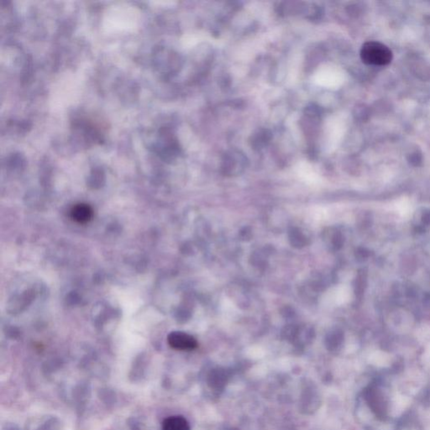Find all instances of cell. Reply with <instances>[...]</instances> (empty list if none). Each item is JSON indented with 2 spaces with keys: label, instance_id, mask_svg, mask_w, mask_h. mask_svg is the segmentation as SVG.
Wrapping results in <instances>:
<instances>
[{
  "label": "cell",
  "instance_id": "obj_5",
  "mask_svg": "<svg viewBox=\"0 0 430 430\" xmlns=\"http://www.w3.org/2000/svg\"><path fill=\"white\" fill-rule=\"evenodd\" d=\"M410 209L411 208H409V206L408 204H406V203H401L400 205L398 206V208H397V210L398 212L400 213L403 216H407L409 214V212H410Z\"/></svg>",
  "mask_w": 430,
  "mask_h": 430
},
{
  "label": "cell",
  "instance_id": "obj_1",
  "mask_svg": "<svg viewBox=\"0 0 430 430\" xmlns=\"http://www.w3.org/2000/svg\"><path fill=\"white\" fill-rule=\"evenodd\" d=\"M361 58L364 63L370 66H386L392 59V51L378 41H368L362 46Z\"/></svg>",
  "mask_w": 430,
  "mask_h": 430
},
{
  "label": "cell",
  "instance_id": "obj_3",
  "mask_svg": "<svg viewBox=\"0 0 430 430\" xmlns=\"http://www.w3.org/2000/svg\"><path fill=\"white\" fill-rule=\"evenodd\" d=\"M71 219L79 224H87L93 219V210L90 206L86 203H78L71 208Z\"/></svg>",
  "mask_w": 430,
  "mask_h": 430
},
{
  "label": "cell",
  "instance_id": "obj_4",
  "mask_svg": "<svg viewBox=\"0 0 430 430\" xmlns=\"http://www.w3.org/2000/svg\"><path fill=\"white\" fill-rule=\"evenodd\" d=\"M162 430H190L189 423L184 417L171 416L162 423Z\"/></svg>",
  "mask_w": 430,
  "mask_h": 430
},
{
  "label": "cell",
  "instance_id": "obj_2",
  "mask_svg": "<svg viewBox=\"0 0 430 430\" xmlns=\"http://www.w3.org/2000/svg\"><path fill=\"white\" fill-rule=\"evenodd\" d=\"M167 341L171 347L177 351H192L197 347L196 339L184 332L171 333L167 337Z\"/></svg>",
  "mask_w": 430,
  "mask_h": 430
}]
</instances>
